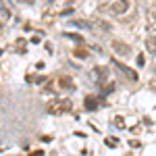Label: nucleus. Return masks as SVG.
I'll return each instance as SVG.
<instances>
[{
	"instance_id": "9d476101",
	"label": "nucleus",
	"mask_w": 156,
	"mask_h": 156,
	"mask_svg": "<svg viewBox=\"0 0 156 156\" xmlns=\"http://www.w3.org/2000/svg\"><path fill=\"white\" fill-rule=\"evenodd\" d=\"M112 125H115L117 129H123V127H125V117H121V115H117V117L112 119Z\"/></svg>"
},
{
	"instance_id": "423d86ee",
	"label": "nucleus",
	"mask_w": 156,
	"mask_h": 156,
	"mask_svg": "<svg viewBox=\"0 0 156 156\" xmlns=\"http://www.w3.org/2000/svg\"><path fill=\"white\" fill-rule=\"evenodd\" d=\"M83 104H85V108H87V110H96V108L100 106V100H98V98H94V96H87Z\"/></svg>"
},
{
	"instance_id": "6e6552de",
	"label": "nucleus",
	"mask_w": 156,
	"mask_h": 156,
	"mask_svg": "<svg viewBox=\"0 0 156 156\" xmlns=\"http://www.w3.org/2000/svg\"><path fill=\"white\" fill-rule=\"evenodd\" d=\"M146 48H148L150 54H154V52H156V34H152V36L146 40Z\"/></svg>"
},
{
	"instance_id": "0eeeda50",
	"label": "nucleus",
	"mask_w": 156,
	"mask_h": 156,
	"mask_svg": "<svg viewBox=\"0 0 156 156\" xmlns=\"http://www.w3.org/2000/svg\"><path fill=\"white\" fill-rule=\"evenodd\" d=\"M106 75H108V69H104V67H96L94 69V77H96L98 83H102V79H106Z\"/></svg>"
},
{
	"instance_id": "39448f33",
	"label": "nucleus",
	"mask_w": 156,
	"mask_h": 156,
	"mask_svg": "<svg viewBox=\"0 0 156 156\" xmlns=\"http://www.w3.org/2000/svg\"><path fill=\"white\" fill-rule=\"evenodd\" d=\"M146 27L150 34H156V12H148L146 17Z\"/></svg>"
},
{
	"instance_id": "20e7f679",
	"label": "nucleus",
	"mask_w": 156,
	"mask_h": 156,
	"mask_svg": "<svg viewBox=\"0 0 156 156\" xmlns=\"http://www.w3.org/2000/svg\"><path fill=\"white\" fill-rule=\"evenodd\" d=\"M112 65L117 67V71H121L125 77H129V79H133V81H137V73L131 71L129 67H125V65H121V62H117V60H112Z\"/></svg>"
},
{
	"instance_id": "9b49d317",
	"label": "nucleus",
	"mask_w": 156,
	"mask_h": 156,
	"mask_svg": "<svg viewBox=\"0 0 156 156\" xmlns=\"http://www.w3.org/2000/svg\"><path fill=\"white\" fill-rule=\"evenodd\" d=\"M94 27H98L100 31H110V23H106V21H96Z\"/></svg>"
},
{
	"instance_id": "1a4fd4ad",
	"label": "nucleus",
	"mask_w": 156,
	"mask_h": 156,
	"mask_svg": "<svg viewBox=\"0 0 156 156\" xmlns=\"http://www.w3.org/2000/svg\"><path fill=\"white\" fill-rule=\"evenodd\" d=\"M58 83H60L62 90H73V79H71V77H60Z\"/></svg>"
},
{
	"instance_id": "ddd939ff",
	"label": "nucleus",
	"mask_w": 156,
	"mask_h": 156,
	"mask_svg": "<svg viewBox=\"0 0 156 156\" xmlns=\"http://www.w3.org/2000/svg\"><path fill=\"white\" fill-rule=\"evenodd\" d=\"M106 146H112V148H115V146H119V140H115V137H108V140H106Z\"/></svg>"
},
{
	"instance_id": "f8f14e48",
	"label": "nucleus",
	"mask_w": 156,
	"mask_h": 156,
	"mask_svg": "<svg viewBox=\"0 0 156 156\" xmlns=\"http://www.w3.org/2000/svg\"><path fill=\"white\" fill-rule=\"evenodd\" d=\"M75 56H79V58H87V50L77 48V50H75Z\"/></svg>"
},
{
	"instance_id": "7ed1b4c3",
	"label": "nucleus",
	"mask_w": 156,
	"mask_h": 156,
	"mask_svg": "<svg viewBox=\"0 0 156 156\" xmlns=\"http://www.w3.org/2000/svg\"><path fill=\"white\" fill-rule=\"evenodd\" d=\"M67 110H71V100H56L48 106V112H52V115H60Z\"/></svg>"
},
{
	"instance_id": "f257e3e1",
	"label": "nucleus",
	"mask_w": 156,
	"mask_h": 156,
	"mask_svg": "<svg viewBox=\"0 0 156 156\" xmlns=\"http://www.w3.org/2000/svg\"><path fill=\"white\" fill-rule=\"evenodd\" d=\"M129 9H131V0H115V2L110 4V12H112L115 17H123Z\"/></svg>"
},
{
	"instance_id": "f3484780",
	"label": "nucleus",
	"mask_w": 156,
	"mask_h": 156,
	"mask_svg": "<svg viewBox=\"0 0 156 156\" xmlns=\"http://www.w3.org/2000/svg\"><path fill=\"white\" fill-rule=\"evenodd\" d=\"M21 2H25V4H31V2H34V0H21Z\"/></svg>"
},
{
	"instance_id": "2eb2a0df",
	"label": "nucleus",
	"mask_w": 156,
	"mask_h": 156,
	"mask_svg": "<svg viewBox=\"0 0 156 156\" xmlns=\"http://www.w3.org/2000/svg\"><path fill=\"white\" fill-rule=\"evenodd\" d=\"M31 42H34V44H40V42H42V36H34V37H31Z\"/></svg>"
},
{
	"instance_id": "f03ea898",
	"label": "nucleus",
	"mask_w": 156,
	"mask_h": 156,
	"mask_svg": "<svg viewBox=\"0 0 156 156\" xmlns=\"http://www.w3.org/2000/svg\"><path fill=\"white\" fill-rule=\"evenodd\" d=\"M110 48L115 50V54H119L121 58L131 56V46L125 44V42H121V40H112V42H110Z\"/></svg>"
},
{
	"instance_id": "4468645a",
	"label": "nucleus",
	"mask_w": 156,
	"mask_h": 156,
	"mask_svg": "<svg viewBox=\"0 0 156 156\" xmlns=\"http://www.w3.org/2000/svg\"><path fill=\"white\" fill-rule=\"evenodd\" d=\"M17 48H19V52H25V40H19L17 42Z\"/></svg>"
},
{
	"instance_id": "dca6fc26",
	"label": "nucleus",
	"mask_w": 156,
	"mask_h": 156,
	"mask_svg": "<svg viewBox=\"0 0 156 156\" xmlns=\"http://www.w3.org/2000/svg\"><path fill=\"white\" fill-rule=\"evenodd\" d=\"M137 65H140V67H144V54H140V56H137Z\"/></svg>"
}]
</instances>
